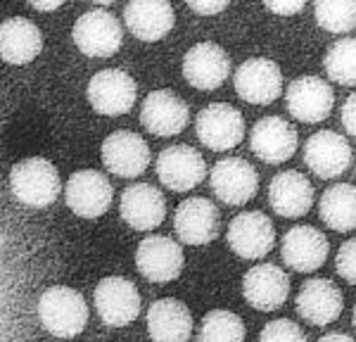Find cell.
I'll return each instance as SVG.
<instances>
[{
  "label": "cell",
  "mask_w": 356,
  "mask_h": 342,
  "mask_svg": "<svg viewBox=\"0 0 356 342\" xmlns=\"http://www.w3.org/2000/svg\"><path fill=\"white\" fill-rule=\"evenodd\" d=\"M36 311L41 326L55 338H76L88 323V304L83 295L67 285H53L43 290Z\"/></svg>",
  "instance_id": "1"
},
{
  "label": "cell",
  "mask_w": 356,
  "mask_h": 342,
  "mask_svg": "<svg viewBox=\"0 0 356 342\" xmlns=\"http://www.w3.org/2000/svg\"><path fill=\"white\" fill-rule=\"evenodd\" d=\"M10 190L26 207H50L62 190L60 171L45 157L22 159L10 171Z\"/></svg>",
  "instance_id": "2"
},
{
  "label": "cell",
  "mask_w": 356,
  "mask_h": 342,
  "mask_svg": "<svg viewBox=\"0 0 356 342\" xmlns=\"http://www.w3.org/2000/svg\"><path fill=\"white\" fill-rule=\"evenodd\" d=\"M72 38L86 57H112L122 48L124 28L107 8H90L74 22Z\"/></svg>",
  "instance_id": "3"
},
{
  "label": "cell",
  "mask_w": 356,
  "mask_h": 342,
  "mask_svg": "<svg viewBox=\"0 0 356 342\" xmlns=\"http://www.w3.org/2000/svg\"><path fill=\"white\" fill-rule=\"evenodd\" d=\"M195 133L209 150H233L245 138V117L238 107L228 102H211L195 117Z\"/></svg>",
  "instance_id": "4"
},
{
  "label": "cell",
  "mask_w": 356,
  "mask_h": 342,
  "mask_svg": "<svg viewBox=\"0 0 356 342\" xmlns=\"http://www.w3.org/2000/svg\"><path fill=\"white\" fill-rule=\"evenodd\" d=\"M93 304L102 323L110 328H124L140 316L143 300L136 283L124 276H107L95 285Z\"/></svg>",
  "instance_id": "5"
},
{
  "label": "cell",
  "mask_w": 356,
  "mask_h": 342,
  "mask_svg": "<svg viewBox=\"0 0 356 342\" xmlns=\"http://www.w3.org/2000/svg\"><path fill=\"white\" fill-rule=\"evenodd\" d=\"M88 102L102 117H122L134 110L138 98V83L124 70H100L88 81Z\"/></svg>",
  "instance_id": "6"
},
{
  "label": "cell",
  "mask_w": 356,
  "mask_h": 342,
  "mask_svg": "<svg viewBox=\"0 0 356 342\" xmlns=\"http://www.w3.org/2000/svg\"><path fill=\"white\" fill-rule=\"evenodd\" d=\"M102 164L119 179H138L147 171L152 162L150 145L140 133L129 129L112 131L102 140Z\"/></svg>",
  "instance_id": "7"
},
{
  "label": "cell",
  "mask_w": 356,
  "mask_h": 342,
  "mask_svg": "<svg viewBox=\"0 0 356 342\" xmlns=\"http://www.w3.org/2000/svg\"><path fill=\"white\" fill-rule=\"evenodd\" d=\"M240 100L250 105H271L283 95V72L268 57H250L233 74Z\"/></svg>",
  "instance_id": "8"
},
{
  "label": "cell",
  "mask_w": 356,
  "mask_h": 342,
  "mask_svg": "<svg viewBox=\"0 0 356 342\" xmlns=\"http://www.w3.org/2000/svg\"><path fill=\"white\" fill-rule=\"evenodd\" d=\"M154 171L164 188L174 193H188L202 184L209 169H207L204 157L193 145L178 142V145H169L159 152Z\"/></svg>",
  "instance_id": "9"
},
{
  "label": "cell",
  "mask_w": 356,
  "mask_h": 342,
  "mask_svg": "<svg viewBox=\"0 0 356 342\" xmlns=\"http://www.w3.org/2000/svg\"><path fill=\"white\" fill-rule=\"evenodd\" d=\"M186 254L169 236H147L136 247V269L150 283H171L183 273Z\"/></svg>",
  "instance_id": "10"
},
{
  "label": "cell",
  "mask_w": 356,
  "mask_h": 342,
  "mask_svg": "<svg viewBox=\"0 0 356 342\" xmlns=\"http://www.w3.org/2000/svg\"><path fill=\"white\" fill-rule=\"evenodd\" d=\"M67 207L81 219H97L112 207L114 188L102 171L81 169L69 176L65 186Z\"/></svg>",
  "instance_id": "11"
},
{
  "label": "cell",
  "mask_w": 356,
  "mask_h": 342,
  "mask_svg": "<svg viewBox=\"0 0 356 342\" xmlns=\"http://www.w3.org/2000/svg\"><path fill=\"white\" fill-rule=\"evenodd\" d=\"M209 186L216 200L231 207H243L257 197L259 190V174L243 157H223L211 167Z\"/></svg>",
  "instance_id": "12"
},
{
  "label": "cell",
  "mask_w": 356,
  "mask_h": 342,
  "mask_svg": "<svg viewBox=\"0 0 356 342\" xmlns=\"http://www.w3.org/2000/svg\"><path fill=\"white\" fill-rule=\"evenodd\" d=\"M174 231L178 241L200 247L216 241L221 233V212L209 197H188L174 212Z\"/></svg>",
  "instance_id": "13"
},
{
  "label": "cell",
  "mask_w": 356,
  "mask_h": 342,
  "mask_svg": "<svg viewBox=\"0 0 356 342\" xmlns=\"http://www.w3.org/2000/svg\"><path fill=\"white\" fill-rule=\"evenodd\" d=\"M288 112L302 124H318L330 117L335 107V90L332 86L321 76H297L288 86L285 95Z\"/></svg>",
  "instance_id": "14"
},
{
  "label": "cell",
  "mask_w": 356,
  "mask_h": 342,
  "mask_svg": "<svg viewBox=\"0 0 356 342\" xmlns=\"http://www.w3.org/2000/svg\"><path fill=\"white\" fill-rule=\"evenodd\" d=\"M226 241L240 259H261L275 247V226L264 212H240L228 224Z\"/></svg>",
  "instance_id": "15"
},
{
  "label": "cell",
  "mask_w": 356,
  "mask_h": 342,
  "mask_svg": "<svg viewBox=\"0 0 356 342\" xmlns=\"http://www.w3.org/2000/svg\"><path fill=\"white\" fill-rule=\"evenodd\" d=\"M188 122H191V110H188L186 100H181L169 88L147 93L140 105L143 129L159 136V138H171V136L183 133Z\"/></svg>",
  "instance_id": "16"
},
{
  "label": "cell",
  "mask_w": 356,
  "mask_h": 342,
  "mask_svg": "<svg viewBox=\"0 0 356 342\" xmlns=\"http://www.w3.org/2000/svg\"><path fill=\"white\" fill-rule=\"evenodd\" d=\"M330 243L323 231L314 226H292L280 241V256L285 266L297 273H314L325 264Z\"/></svg>",
  "instance_id": "17"
},
{
  "label": "cell",
  "mask_w": 356,
  "mask_h": 342,
  "mask_svg": "<svg viewBox=\"0 0 356 342\" xmlns=\"http://www.w3.org/2000/svg\"><path fill=\"white\" fill-rule=\"evenodd\" d=\"M304 164L318 179H337L352 164V145L342 133L316 131L304 142Z\"/></svg>",
  "instance_id": "18"
},
{
  "label": "cell",
  "mask_w": 356,
  "mask_h": 342,
  "mask_svg": "<svg viewBox=\"0 0 356 342\" xmlns=\"http://www.w3.org/2000/svg\"><path fill=\"white\" fill-rule=\"evenodd\" d=\"M183 76L197 90H214L231 76V57L219 43H195L183 57Z\"/></svg>",
  "instance_id": "19"
},
{
  "label": "cell",
  "mask_w": 356,
  "mask_h": 342,
  "mask_svg": "<svg viewBox=\"0 0 356 342\" xmlns=\"http://www.w3.org/2000/svg\"><path fill=\"white\" fill-rule=\"evenodd\" d=\"M300 136L288 119L261 117L250 131V147L261 162L283 164L297 152Z\"/></svg>",
  "instance_id": "20"
},
{
  "label": "cell",
  "mask_w": 356,
  "mask_h": 342,
  "mask_svg": "<svg viewBox=\"0 0 356 342\" xmlns=\"http://www.w3.org/2000/svg\"><path fill=\"white\" fill-rule=\"evenodd\" d=\"M243 298L257 311H275L290 298V278L275 264H257L243 276Z\"/></svg>",
  "instance_id": "21"
},
{
  "label": "cell",
  "mask_w": 356,
  "mask_h": 342,
  "mask_svg": "<svg viewBox=\"0 0 356 342\" xmlns=\"http://www.w3.org/2000/svg\"><path fill=\"white\" fill-rule=\"evenodd\" d=\"M344 307L342 290L328 278H309L295 298L297 314L312 326H330L340 318Z\"/></svg>",
  "instance_id": "22"
},
{
  "label": "cell",
  "mask_w": 356,
  "mask_h": 342,
  "mask_svg": "<svg viewBox=\"0 0 356 342\" xmlns=\"http://www.w3.org/2000/svg\"><path fill=\"white\" fill-rule=\"evenodd\" d=\"M119 214L134 231H152L166 219V197L152 184L129 186L119 200Z\"/></svg>",
  "instance_id": "23"
},
{
  "label": "cell",
  "mask_w": 356,
  "mask_h": 342,
  "mask_svg": "<svg viewBox=\"0 0 356 342\" xmlns=\"http://www.w3.org/2000/svg\"><path fill=\"white\" fill-rule=\"evenodd\" d=\"M314 186L302 171H280L268 184V204L278 216L300 219L314 207Z\"/></svg>",
  "instance_id": "24"
},
{
  "label": "cell",
  "mask_w": 356,
  "mask_h": 342,
  "mask_svg": "<svg viewBox=\"0 0 356 342\" xmlns=\"http://www.w3.org/2000/svg\"><path fill=\"white\" fill-rule=\"evenodd\" d=\"M124 24L138 41H162L176 24V13L166 0H134L124 8Z\"/></svg>",
  "instance_id": "25"
},
{
  "label": "cell",
  "mask_w": 356,
  "mask_h": 342,
  "mask_svg": "<svg viewBox=\"0 0 356 342\" xmlns=\"http://www.w3.org/2000/svg\"><path fill=\"white\" fill-rule=\"evenodd\" d=\"M145 323L152 342H188L193 335V314L176 298L154 300L147 307Z\"/></svg>",
  "instance_id": "26"
},
{
  "label": "cell",
  "mask_w": 356,
  "mask_h": 342,
  "mask_svg": "<svg viewBox=\"0 0 356 342\" xmlns=\"http://www.w3.org/2000/svg\"><path fill=\"white\" fill-rule=\"evenodd\" d=\"M43 50V31L26 17H8L0 26V53L8 65H29Z\"/></svg>",
  "instance_id": "27"
},
{
  "label": "cell",
  "mask_w": 356,
  "mask_h": 342,
  "mask_svg": "<svg viewBox=\"0 0 356 342\" xmlns=\"http://www.w3.org/2000/svg\"><path fill=\"white\" fill-rule=\"evenodd\" d=\"M318 216L330 231H356V186L335 184L325 188L318 200Z\"/></svg>",
  "instance_id": "28"
},
{
  "label": "cell",
  "mask_w": 356,
  "mask_h": 342,
  "mask_svg": "<svg viewBox=\"0 0 356 342\" xmlns=\"http://www.w3.org/2000/svg\"><path fill=\"white\" fill-rule=\"evenodd\" d=\"M245 323L235 311L211 309L200 323V342H245Z\"/></svg>",
  "instance_id": "29"
},
{
  "label": "cell",
  "mask_w": 356,
  "mask_h": 342,
  "mask_svg": "<svg viewBox=\"0 0 356 342\" xmlns=\"http://www.w3.org/2000/svg\"><path fill=\"white\" fill-rule=\"evenodd\" d=\"M323 67L330 81L340 86H356V38H340L328 48Z\"/></svg>",
  "instance_id": "30"
},
{
  "label": "cell",
  "mask_w": 356,
  "mask_h": 342,
  "mask_svg": "<svg viewBox=\"0 0 356 342\" xmlns=\"http://www.w3.org/2000/svg\"><path fill=\"white\" fill-rule=\"evenodd\" d=\"M316 24L330 33H347L356 28V0H321L314 5Z\"/></svg>",
  "instance_id": "31"
},
{
  "label": "cell",
  "mask_w": 356,
  "mask_h": 342,
  "mask_svg": "<svg viewBox=\"0 0 356 342\" xmlns=\"http://www.w3.org/2000/svg\"><path fill=\"white\" fill-rule=\"evenodd\" d=\"M259 342H307V335L290 318H275L261 328Z\"/></svg>",
  "instance_id": "32"
},
{
  "label": "cell",
  "mask_w": 356,
  "mask_h": 342,
  "mask_svg": "<svg viewBox=\"0 0 356 342\" xmlns=\"http://www.w3.org/2000/svg\"><path fill=\"white\" fill-rule=\"evenodd\" d=\"M335 271L349 285H356V238L340 245L335 254Z\"/></svg>",
  "instance_id": "33"
},
{
  "label": "cell",
  "mask_w": 356,
  "mask_h": 342,
  "mask_svg": "<svg viewBox=\"0 0 356 342\" xmlns=\"http://www.w3.org/2000/svg\"><path fill=\"white\" fill-rule=\"evenodd\" d=\"M340 114H342L340 119H342L344 131H347L349 136H354V138H356V93H352L347 100H344Z\"/></svg>",
  "instance_id": "34"
},
{
  "label": "cell",
  "mask_w": 356,
  "mask_h": 342,
  "mask_svg": "<svg viewBox=\"0 0 356 342\" xmlns=\"http://www.w3.org/2000/svg\"><path fill=\"white\" fill-rule=\"evenodd\" d=\"M188 8L197 15H216V13H223L228 8V3H188Z\"/></svg>",
  "instance_id": "35"
},
{
  "label": "cell",
  "mask_w": 356,
  "mask_h": 342,
  "mask_svg": "<svg viewBox=\"0 0 356 342\" xmlns=\"http://www.w3.org/2000/svg\"><path fill=\"white\" fill-rule=\"evenodd\" d=\"M266 10L275 15H297L304 10V3H266Z\"/></svg>",
  "instance_id": "36"
},
{
  "label": "cell",
  "mask_w": 356,
  "mask_h": 342,
  "mask_svg": "<svg viewBox=\"0 0 356 342\" xmlns=\"http://www.w3.org/2000/svg\"><path fill=\"white\" fill-rule=\"evenodd\" d=\"M318 342H356V340L349 338L347 333H325L323 338H318Z\"/></svg>",
  "instance_id": "37"
},
{
  "label": "cell",
  "mask_w": 356,
  "mask_h": 342,
  "mask_svg": "<svg viewBox=\"0 0 356 342\" xmlns=\"http://www.w3.org/2000/svg\"><path fill=\"white\" fill-rule=\"evenodd\" d=\"M31 8L33 10H57V8H62V0L60 3H31Z\"/></svg>",
  "instance_id": "38"
},
{
  "label": "cell",
  "mask_w": 356,
  "mask_h": 342,
  "mask_svg": "<svg viewBox=\"0 0 356 342\" xmlns=\"http://www.w3.org/2000/svg\"><path fill=\"white\" fill-rule=\"evenodd\" d=\"M352 323H354V330H356V304H354V316H352Z\"/></svg>",
  "instance_id": "39"
}]
</instances>
